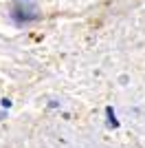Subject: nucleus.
<instances>
[{
    "label": "nucleus",
    "instance_id": "nucleus-1",
    "mask_svg": "<svg viewBox=\"0 0 145 148\" xmlns=\"http://www.w3.org/2000/svg\"><path fill=\"white\" fill-rule=\"evenodd\" d=\"M13 18L18 20V22H29V20L37 18V11H35V7H18L13 11Z\"/></svg>",
    "mask_w": 145,
    "mask_h": 148
}]
</instances>
